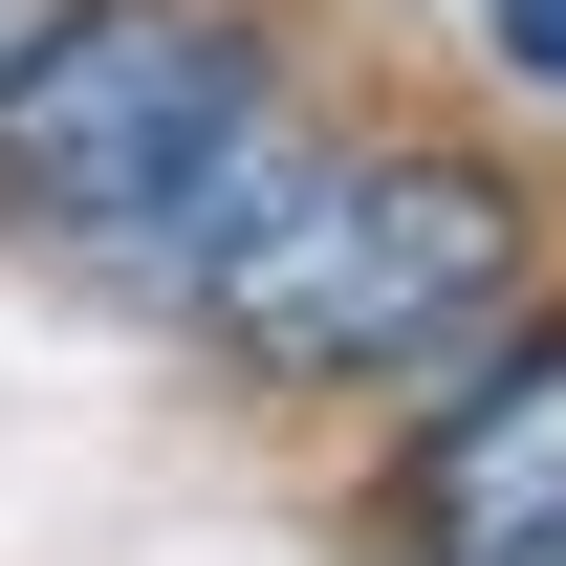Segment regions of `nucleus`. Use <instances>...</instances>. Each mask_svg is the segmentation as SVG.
<instances>
[{
  "instance_id": "2",
  "label": "nucleus",
  "mask_w": 566,
  "mask_h": 566,
  "mask_svg": "<svg viewBox=\"0 0 566 566\" xmlns=\"http://www.w3.org/2000/svg\"><path fill=\"white\" fill-rule=\"evenodd\" d=\"M283 109H305V87H283L262 0H66V22L0 66V218L132 262L153 218H197Z\"/></svg>"
},
{
  "instance_id": "3",
  "label": "nucleus",
  "mask_w": 566,
  "mask_h": 566,
  "mask_svg": "<svg viewBox=\"0 0 566 566\" xmlns=\"http://www.w3.org/2000/svg\"><path fill=\"white\" fill-rule=\"evenodd\" d=\"M392 566H566V305H523L480 370H436L392 480H370Z\"/></svg>"
},
{
  "instance_id": "4",
  "label": "nucleus",
  "mask_w": 566,
  "mask_h": 566,
  "mask_svg": "<svg viewBox=\"0 0 566 566\" xmlns=\"http://www.w3.org/2000/svg\"><path fill=\"white\" fill-rule=\"evenodd\" d=\"M480 44H501L523 87H566V0H480Z\"/></svg>"
},
{
  "instance_id": "1",
  "label": "nucleus",
  "mask_w": 566,
  "mask_h": 566,
  "mask_svg": "<svg viewBox=\"0 0 566 566\" xmlns=\"http://www.w3.org/2000/svg\"><path fill=\"white\" fill-rule=\"evenodd\" d=\"M132 305H175L218 370L262 392H415V370H480L523 305H545V197L458 132H305L283 109L197 218H153Z\"/></svg>"
}]
</instances>
